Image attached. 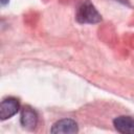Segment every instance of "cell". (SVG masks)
I'll use <instances>...</instances> for the list:
<instances>
[{
	"label": "cell",
	"instance_id": "6da1fadb",
	"mask_svg": "<svg viewBox=\"0 0 134 134\" xmlns=\"http://www.w3.org/2000/svg\"><path fill=\"white\" fill-rule=\"evenodd\" d=\"M75 18L76 21L82 24H93L102 20L100 14L89 0L82 1V3L77 7Z\"/></svg>",
	"mask_w": 134,
	"mask_h": 134
},
{
	"label": "cell",
	"instance_id": "7a4b0ae2",
	"mask_svg": "<svg viewBox=\"0 0 134 134\" xmlns=\"http://www.w3.org/2000/svg\"><path fill=\"white\" fill-rule=\"evenodd\" d=\"M20 105L19 102L14 97L5 98L1 102L0 105V118L1 120H5L7 118H10L19 111Z\"/></svg>",
	"mask_w": 134,
	"mask_h": 134
},
{
	"label": "cell",
	"instance_id": "3957f363",
	"mask_svg": "<svg viewBox=\"0 0 134 134\" xmlns=\"http://www.w3.org/2000/svg\"><path fill=\"white\" fill-rule=\"evenodd\" d=\"M79 131L77 124L70 118H64L61 120H58L54 122L50 129L51 133H64V134H69V133H76Z\"/></svg>",
	"mask_w": 134,
	"mask_h": 134
},
{
	"label": "cell",
	"instance_id": "277c9868",
	"mask_svg": "<svg viewBox=\"0 0 134 134\" xmlns=\"http://www.w3.org/2000/svg\"><path fill=\"white\" fill-rule=\"evenodd\" d=\"M114 128L124 134H134V118L131 116H118L113 120Z\"/></svg>",
	"mask_w": 134,
	"mask_h": 134
},
{
	"label": "cell",
	"instance_id": "5b68a950",
	"mask_svg": "<svg viewBox=\"0 0 134 134\" xmlns=\"http://www.w3.org/2000/svg\"><path fill=\"white\" fill-rule=\"evenodd\" d=\"M38 122L37 113L29 107L23 108L21 112V125L27 130H34Z\"/></svg>",
	"mask_w": 134,
	"mask_h": 134
},
{
	"label": "cell",
	"instance_id": "8992f818",
	"mask_svg": "<svg viewBox=\"0 0 134 134\" xmlns=\"http://www.w3.org/2000/svg\"><path fill=\"white\" fill-rule=\"evenodd\" d=\"M8 1H9V0H0L1 5H5V4H7V3H8Z\"/></svg>",
	"mask_w": 134,
	"mask_h": 134
}]
</instances>
